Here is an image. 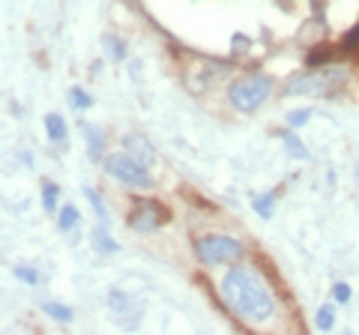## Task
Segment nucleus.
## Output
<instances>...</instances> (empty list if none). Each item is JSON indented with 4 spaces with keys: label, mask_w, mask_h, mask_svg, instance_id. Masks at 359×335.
Segmentation results:
<instances>
[{
    "label": "nucleus",
    "mask_w": 359,
    "mask_h": 335,
    "mask_svg": "<svg viewBox=\"0 0 359 335\" xmlns=\"http://www.w3.org/2000/svg\"><path fill=\"white\" fill-rule=\"evenodd\" d=\"M84 198L90 200V204H93L99 225H108V210H105V204H102V198L96 195V189H87V186H84Z\"/></svg>",
    "instance_id": "obj_13"
},
{
    "label": "nucleus",
    "mask_w": 359,
    "mask_h": 335,
    "mask_svg": "<svg viewBox=\"0 0 359 335\" xmlns=\"http://www.w3.org/2000/svg\"><path fill=\"white\" fill-rule=\"evenodd\" d=\"M15 278H21L27 285H39V273L30 270V266H15Z\"/></svg>",
    "instance_id": "obj_22"
},
{
    "label": "nucleus",
    "mask_w": 359,
    "mask_h": 335,
    "mask_svg": "<svg viewBox=\"0 0 359 335\" xmlns=\"http://www.w3.org/2000/svg\"><path fill=\"white\" fill-rule=\"evenodd\" d=\"M356 174H359V168H356Z\"/></svg>",
    "instance_id": "obj_24"
},
{
    "label": "nucleus",
    "mask_w": 359,
    "mask_h": 335,
    "mask_svg": "<svg viewBox=\"0 0 359 335\" xmlns=\"http://www.w3.org/2000/svg\"><path fill=\"white\" fill-rule=\"evenodd\" d=\"M341 51L344 54H353V51H359V25L347 33V36L341 39Z\"/></svg>",
    "instance_id": "obj_21"
},
{
    "label": "nucleus",
    "mask_w": 359,
    "mask_h": 335,
    "mask_svg": "<svg viewBox=\"0 0 359 335\" xmlns=\"http://www.w3.org/2000/svg\"><path fill=\"white\" fill-rule=\"evenodd\" d=\"M347 84V69L327 66V69H311L306 75L290 78L285 96H335Z\"/></svg>",
    "instance_id": "obj_2"
},
{
    "label": "nucleus",
    "mask_w": 359,
    "mask_h": 335,
    "mask_svg": "<svg viewBox=\"0 0 359 335\" xmlns=\"http://www.w3.org/2000/svg\"><path fill=\"white\" fill-rule=\"evenodd\" d=\"M309 117H311V111H309V108L290 111V114H287V126H290V129H299V126H306V123H309Z\"/></svg>",
    "instance_id": "obj_19"
},
{
    "label": "nucleus",
    "mask_w": 359,
    "mask_h": 335,
    "mask_svg": "<svg viewBox=\"0 0 359 335\" xmlns=\"http://www.w3.org/2000/svg\"><path fill=\"white\" fill-rule=\"evenodd\" d=\"M93 245H96V252H102V254H114L120 245L111 240V231H108V225H96V231H93Z\"/></svg>",
    "instance_id": "obj_8"
},
{
    "label": "nucleus",
    "mask_w": 359,
    "mask_h": 335,
    "mask_svg": "<svg viewBox=\"0 0 359 335\" xmlns=\"http://www.w3.org/2000/svg\"><path fill=\"white\" fill-rule=\"evenodd\" d=\"M171 219V213L159 204V200H138L129 213V228L138 233H153L156 228H162Z\"/></svg>",
    "instance_id": "obj_6"
},
{
    "label": "nucleus",
    "mask_w": 359,
    "mask_h": 335,
    "mask_svg": "<svg viewBox=\"0 0 359 335\" xmlns=\"http://www.w3.org/2000/svg\"><path fill=\"white\" fill-rule=\"evenodd\" d=\"M105 54L114 63H120V60H126V46H123V39H117V36H105Z\"/></svg>",
    "instance_id": "obj_14"
},
{
    "label": "nucleus",
    "mask_w": 359,
    "mask_h": 335,
    "mask_svg": "<svg viewBox=\"0 0 359 335\" xmlns=\"http://www.w3.org/2000/svg\"><path fill=\"white\" fill-rule=\"evenodd\" d=\"M105 165V171L114 177V180H120L123 186H129V189H150V174H147V168H144L135 156L129 153H111L102 159Z\"/></svg>",
    "instance_id": "obj_4"
},
{
    "label": "nucleus",
    "mask_w": 359,
    "mask_h": 335,
    "mask_svg": "<svg viewBox=\"0 0 359 335\" xmlns=\"http://www.w3.org/2000/svg\"><path fill=\"white\" fill-rule=\"evenodd\" d=\"M81 135H84V141H87L90 159L99 162V159H102V147H105V135H102V129L93 126V123H81Z\"/></svg>",
    "instance_id": "obj_7"
},
{
    "label": "nucleus",
    "mask_w": 359,
    "mask_h": 335,
    "mask_svg": "<svg viewBox=\"0 0 359 335\" xmlns=\"http://www.w3.org/2000/svg\"><path fill=\"white\" fill-rule=\"evenodd\" d=\"M252 207L257 210L261 219H269L276 210V192H266V195H252Z\"/></svg>",
    "instance_id": "obj_10"
},
{
    "label": "nucleus",
    "mask_w": 359,
    "mask_h": 335,
    "mask_svg": "<svg viewBox=\"0 0 359 335\" xmlns=\"http://www.w3.org/2000/svg\"><path fill=\"white\" fill-rule=\"evenodd\" d=\"M57 195H60V189L54 186V183H45V186H42V207L48 210V213H54V210H57Z\"/></svg>",
    "instance_id": "obj_15"
},
{
    "label": "nucleus",
    "mask_w": 359,
    "mask_h": 335,
    "mask_svg": "<svg viewBox=\"0 0 359 335\" xmlns=\"http://www.w3.org/2000/svg\"><path fill=\"white\" fill-rule=\"evenodd\" d=\"M45 129H48V138L54 144H63L66 141V123H63L60 114H48V117H45Z\"/></svg>",
    "instance_id": "obj_9"
},
{
    "label": "nucleus",
    "mask_w": 359,
    "mask_h": 335,
    "mask_svg": "<svg viewBox=\"0 0 359 335\" xmlns=\"http://www.w3.org/2000/svg\"><path fill=\"white\" fill-rule=\"evenodd\" d=\"M269 93H273V81H269L266 75H245L240 81H233L228 87V99L231 105L243 111V114H252V111L261 108Z\"/></svg>",
    "instance_id": "obj_3"
},
{
    "label": "nucleus",
    "mask_w": 359,
    "mask_h": 335,
    "mask_svg": "<svg viewBox=\"0 0 359 335\" xmlns=\"http://www.w3.org/2000/svg\"><path fill=\"white\" fill-rule=\"evenodd\" d=\"M42 311L48 315L51 320H60V323H69L72 320V308H66L60 303H42Z\"/></svg>",
    "instance_id": "obj_12"
},
{
    "label": "nucleus",
    "mask_w": 359,
    "mask_h": 335,
    "mask_svg": "<svg viewBox=\"0 0 359 335\" xmlns=\"http://www.w3.org/2000/svg\"><path fill=\"white\" fill-rule=\"evenodd\" d=\"M195 254L204 264H228V261H240L243 258V242L224 233H212V237H201L195 242Z\"/></svg>",
    "instance_id": "obj_5"
},
{
    "label": "nucleus",
    "mask_w": 359,
    "mask_h": 335,
    "mask_svg": "<svg viewBox=\"0 0 359 335\" xmlns=\"http://www.w3.org/2000/svg\"><path fill=\"white\" fill-rule=\"evenodd\" d=\"M222 296L233 315H240L243 320H252V323L269 320L276 311L273 296L266 294L261 278L252 270H245V266L228 270V275H224V282H222Z\"/></svg>",
    "instance_id": "obj_1"
},
{
    "label": "nucleus",
    "mask_w": 359,
    "mask_h": 335,
    "mask_svg": "<svg viewBox=\"0 0 359 335\" xmlns=\"http://www.w3.org/2000/svg\"><path fill=\"white\" fill-rule=\"evenodd\" d=\"M314 323H318V329L330 332V329L335 327V311H332V306H323V308L318 311V317H314Z\"/></svg>",
    "instance_id": "obj_16"
},
{
    "label": "nucleus",
    "mask_w": 359,
    "mask_h": 335,
    "mask_svg": "<svg viewBox=\"0 0 359 335\" xmlns=\"http://www.w3.org/2000/svg\"><path fill=\"white\" fill-rule=\"evenodd\" d=\"M332 296H335V303H347V299L353 296V290L347 287V285H341V282H339V285L332 287Z\"/></svg>",
    "instance_id": "obj_23"
},
{
    "label": "nucleus",
    "mask_w": 359,
    "mask_h": 335,
    "mask_svg": "<svg viewBox=\"0 0 359 335\" xmlns=\"http://www.w3.org/2000/svg\"><path fill=\"white\" fill-rule=\"evenodd\" d=\"M108 306L114 311H129L132 308V299L126 294H120V290H114V294H108Z\"/></svg>",
    "instance_id": "obj_18"
},
{
    "label": "nucleus",
    "mask_w": 359,
    "mask_h": 335,
    "mask_svg": "<svg viewBox=\"0 0 359 335\" xmlns=\"http://www.w3.org/2000/svg\"><path fill=\"white\" fill-rule=\"evenodd\" d=\"M78 225V210L75 207H63L60 210V219H57V228L60 231H72Z\"/></svg>",
    "instance_id": "obj_17"
},
{
    "label": "nucleus",
    "mask_w": 359,
    "mask_h": 335,
    "mask_svg": "<svg viewBox=\"0 0 359 335\" xmlns=\"http://www.w3.org/2000/svg\"><path fill=\"white\" fill-rule=\"evenodd\" d=\"M69 102H72V108H78V111H84V108H90L93 105V99H90L81 87H75V90L69 93Z\"/></svg>",
    "instance_id": "obj_20"
},
{
    "label": "nucleus",
    "mask_w": 359,
    "mask_h": 335,
    "mask_svg": "<svg viewBox=\"0 0 359 335\" xmlns=\"http://www.w3.org/2000/svg\"><path fill=\"white\" fill-rule=\"evenodd\" d=\"M282 141H285V150L294 156V159H302V162L309 159V150L302 147V141H299L297 135H290V132H282Z\"/></svg>",
    "instance_id": "obj_11"
}]
</instances>
